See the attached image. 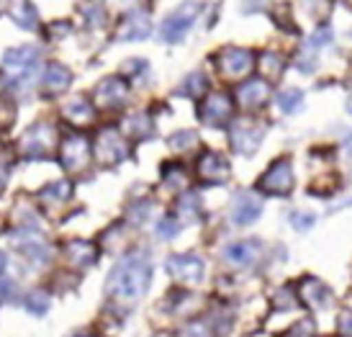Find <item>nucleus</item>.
<instances>
[{
    "mask_svg": "<svg viewBox=\"0 0 352 337\" xmlns=\"http://www.w3.org/2000/svg\"><path fill=\"white\" fill-rule=\"evenodd\" d=\"M152 281V263L144 255H129L108 276V291L118 298H139Z\"/></svg>",
    "mask_w": 352,
    "mask_h": 337,
    "instance_id": "f257e3e1",
    "label": "nucleus"
},
{
    "mask_svg": "<svg viewBox=\"0 0 352 337\" xmlns=\"http://www.w3.org/2000/svg\"><path fill=\"white\" fill-rule=\"evenodd\" d=\"M36 65H39V54H36V50H29V47L10 50L6 54V75H8V80L13 85L26 83L34 75Z\"/></svg>",
    "mask_w": 352,
    "mask_h": 337,
    "instance_id": "f03ea898",
    "label": "nucleus"
},
{
    "mask_svg": "<svg viewBox=\"0 0 352 337\" xmlns=\"http://www.w3.org/2000/svg\"><path fill=\"white\" fill-rule=\"evenodd\" d=\"M260 191L270 196H288L294 191V168L288 160H278L260 178Z\"/></svg>",
    "mask_w": 352,
    "mask_h": 337,
    "instance_id": "7ed1b4c3",
    "label": "nucleus"
},
{
    "mask_svg": "<svg viewBox=\"0 0 352 337\" xmlns=\"http://www.w3.org/2000/svg\"><path fill=\"white\" fill-rule=\"evenodd\" d=\"M216 67L226 80H242L254 67V57L247 50H224L216 57Z\"/></svg>",
    "mask_w": 352,
    "mask_h": 337,
    "instance_id": "20e7f679",
    "label": "nucleus"
},
{
    "mask_svg": "<svg viewBox=\"0 0 352 337\" xmlns=\"http://www.w3.org/2000/svg\"><path fill=\"white\" fill-rule=\"evenodd\" d=\"M96 157L103 162V165H116L121 160L126 157L129 144L126 139L121 137L116 129H103L96 139Z\"/></svg>",
    "mask_w": 352,
    "mask_h": 337,
    "instance_id": "39448f33",
    "label": "nucleus"
},
{
    "mask_svg": "<svg viewBox=\"0 0 352 337\" xmlns=\"http://www.w3.org/2000/svg\"><path fill=\"white\" fill-rule=\"evenodd\" d=\"M57 142V131L52 124H36L26 131V137L21 139V149L29 155V157H41V155H50L52 147Z\"/></svg>",
    "mask_w": 352,
    "mask_h": 337,
    "instance_id": "423d86ee",
    "label": "nucleus"
},
{
    "mask_svg": "<svg viewBox=\"0 0 352 337\" xmlns=\"http://www.w3.org/2000/svg\"><path fill=\"white\" fill-rule=\"evenodd\" d=\"M62 165L69 170V173H82V170L90 165V142L80 134H72V137L65 139L62 144Z\"/></svg>",
    "mask_w": 352,
    "mask_h": 337,
    "instance_id": "0eeeda50",
    "label": "nucleus"
},
{
    "mask_svg": "<svg viewBox=\"0 0 352 337\" xmlns=\"http://www.w3.org/2000/svg\"><path fill=\"white\" fill-rule=\"evenodd\" d=\"M232 113H234V100L224 96V93L208 96L204 100V106H201V119H204V124H211V127L226 124V121L232 119Z\"/></svg>",
    "mask_w": 352,
    "mask_h": 337,
    "instance_id": "6e6552de",
    "label": "nucleus"
},
{
    "mask_svg": "<svg viewBox=\"0 0 352 337\" xmlns=\"http://www.w3.org/2000/svg\"><path fill=\"white\" fill-rule=\"evenodd\" d=\"M93 98H96V103H98L100 109H111V111L121 109L129 98L126 83H124L121 78H106L98 88H96Z\"/></svg>",
    "mask_w": 352,
    "mask_h": 337,
    "instance_id": "1a4fd4ad",
    "label": "nucleus"
},
{
    "mask_svg": "<svg viewBox=\"0 0 352 337\" xmlns=\"http://www.w3.org/2000/svg\"><path fill=\"white\" fill-rule=\"evenodd\" d=\"M167 270L180 283H198L204 278V260L196 255H173L167 260Z\"/></svg>",
    "mask_w": 352,
    "mask_h": 337,
    "instance_id": "9d476101",
    "label": "nucleus"
},
{
    "mask_svg": "<svg viewBox=\"0 0 352 337\" xmlns=\"http://www.w3.org/2000/svg\"><path fill=\"white\" fill-rule=\"evenodd\" d=\"M196 10H198L196 3H186V6H183V8H177L173 16H167L165 23H162V39H165V41L183 39V34L193 26Z\"/></svg>",
    "mask_w": 352,
    "mask_h": 337,
    "instance_id": "9b49d317",
    "label": "nucleus"
},
{
    "mask_svg": "<svg viewBox=\"0 0 352 337\" xmlns=\"http://www.w3.org/2000/svg\"><path fill=\"white\" fill-rule=\"evenodd\" d=\"M260 139H263V129L254 127V121L242 119L232 127V147L239 155H252L254 149H257V144H260Z\"/></svg>",
    "mask_w": 352,
    "mask_h": 337,
    "instance_id": "f8f14e48",
    "label": "nucleus"
},
{
    "mask_svg": "<svg viewBox=\"0 0 352 337\" xmlns=\"http://www.w3.org/2000/svg\"><path fill=\"white\" fill-rule=\"evenodd\" d=\"M198 175L206 183H226L229 180V162L216 152H206L204 157L198 160Z\"/></svg>",
    "mask_w": 352,
    "mask_h": 337,
    "instance_id": "ddd939ff",
    "label": "nucleus"
},
{
    "mask_svg": "<svg viewBox=\"0 0 352 337\" xmlns=\"http://www.w3.org/2000/svg\"><path fill=\"white\" fill-rule=\"evenodd\" d=\"M257 255H260V242H254V239L232 242V245L224 250L226 263L234 265V268H247V265H252L254 260H257Z\"/></svg>",
    "mask_w": 352,
    "mask_h": 337,
    "instance_id": "4468645a",
    "label": "nucleus"
},
{
    "mask_svg": "<svg viewBox=\"0 0 352 337\" xmlns=\"http://www.w3.org/2000/svg\"><path fill=\"white\" fill-rule=\"evenodd\" d=\"M267 96H270V88H267L265 80H247L236 90V103L252 111V109H260L265 100H267Z\"/></svg>",
    "mask_w": 352,
    "mask_h": 337,
    "instance_id": "2eb2a0df",
    "label": "nucleus"
},
{
    "mask_svg": "<svg viewBox=\"0 0 352 337\" xmlns=\"http://www.w3.org/2000/svg\"><path fill=\"white\" fill-rule=\"evenodd\" d=\"M260 211H263V204L254 199V196H250V193H242V196L234 201L232 219H234L239 227H247V224H252L254 219L260 217Z\"/></svg>",
    "mask_w": 352,
    "mask_h": 337,
    "instance_id": "dca6fc26",
    "label": "nucleus"
},
{
    "mask_svg": "<svg viewBox=\"0 0 352 337\" xmlns=\"http://www.w3.org/2000/svg\"><path fill=\"white\" fill-rule=\"evenodd\" d=\"M65 119L69 121V124H75V127H88L90 121L96 119V109H93V103H90L88 98H72L65 106Z\"/></svg>",
    "mask_w": 352,
    "mask_h": 337,
    "instance_id": "f3484780",
    "label": "nucleus"
},
{
    "mask_svg": "<svg viewBox=\"0 0 352 337\" xmlns=\"http://www.w3.org/2000/svg\"><path fill=\"white\" fill-rule=\"evenodd\" d=\"M298 294H301L303 304L311 309H322L324 304L329 301V291H327V286L319 283V281H314V278L303 281L301 286H298Z\"/></svg>",
    "mask_w": 352,
    "mask_h": 337,
    "instance_id": "a211bd4d",
    "label": "nucleus"
},
{
    "mask_svg": "<svg viewBox=\"0 0 352 337\" xmlns=\"http://www.w3.org/2000/svg\"><path fill=\"white\" fill-rule=\"evenodd\" d=\"M96 258H98V252H96V248L90 245V242H69L67 245V260L75 265V268H88V265H93L96 263Z\"/></svg>",
    "mask_w": 352,
    "mask_h": 337,
    "instance_id": "6ab92c4d",
    "label": "nucleus"
},
{
    "mask_svg": "<svg viewBox=\"0 0 352 337\" xmlns=\"http://www.w3.org/2000/svg\"><path fill=\"white\" fill-rule=\"evenodd\" d=\"M69 80H72V75H69L67 67H62V65H50L47 72H44V88L50 90V93H62V90L69 85Z\"/></svg>",
    "mask_w": 352,
    "mask_h": 337,
    "instance_id": "aec40b11",
    "label": "nucleus"
},
{
    "mask_svg": "<svg viewBox=\"0 0 352 337\" xmlns=\"http://www.w3.org/2000/svg\"><path fill=\"white\" fill-rule=\"evenodd\" d=\"M283 57L280 54H275V52H265L260 54V60H257V67L263 72L265 78H278L280 72H283Z\"/></svg>",
    "mask_w": 352,
    "mask_h": 337,
    "instance_id": "412c9836",
    "label": "nucleus"
},
{
    "mask_svg": "<svg viewBox=\"0 0 352 337\" xmlns=\"http://www.w3.org/2000/svg\"><path fill=\"white\" fill-rule=\"evenodd\" d=\"M69 193H72V186L67 180H59V183H52L50 188L41 191V199L47 204H65L69 199Z\"/></svg>",
    "mask_w": 352,
    "mask_h": 337,
    "instance_id": "4be33fe9",
    "label": "nucleus"
},
{
    "mask_svg": "<svg viewBox=\"0 0 352 337\" xmlns=\"http://www.w3.org/2000/svg\"><path fill=\"white\" fill-rule=\"evenodd\" d=\"M301 90H283L280 96H278V106L285 111V113H294L298 106H301Z\"/></svg>",
    "mask_w": 352,
    "mask_h": 337,
    "instance_id": "5701e85b",
    "label": "nucleus"
},
{
    "mask_svg": "<svg viewBox=\"0 0 352 337\" xmlns=\"http://www.w3.org/2000/svg\"><path fill=\"white\" fill-rule=\"evenodd\" d=\"M129 36L131 39H142V36H147L149 31V21H147V13H131V23H129Z\"/></svg>",
    "mask_w": 352,
    "mask_h": 337,
    "instance_id": "b1692460",
    "label": "nucleus"
},
{
    "mask_svg": "<svg viewBox=\"0 0 352 337\" xmlns=\"http://www.w3.org/2000/svg\"><path fill=\"white\" fill-rule=\"evenodd\" d=\"M129 134L131 137H147L152 134V121L147 116H134V119H129Z\"/></svg>",
    "mask_w": 352,
    "mask_h": 337,
    "instance_id": "393cba45",
    "label": "nucleus"
},
{
    "mask_svg": "<svg viewBox=\"0 0 352 337\" xmlns=\"http://www.w3.org/2000/svg\"><path fill=\"white\" fill-rule=\"evenodd\" d=\"M198 208H201V206H198V199H196V196H186V199L177 201V214H180V217H186V219L196 217Z\"/></svg>",
    "mask_w": 352,
    "mask_h": 337,
    "instance_id": "a878e982",
    "label": "nucleus"
},
{
    "mask_svg": "<svg viewBox=\"0 0 352 337\" xmlns=\"http://www.w3.org/2000/svg\"><path fill=\"white\" fill-rule=\"evenodd\" d=\"M13 19L19 21L21 26H34L36 23V13L31 6H19V8L13 10Z\"/></svg>",
    "mask_w": 352,
    "mask_h": 337,
    "instance_id": "bb28decb",
    "label": "nucleus"
},
{
    "mask_svg": "<svg viewBox=\"0 0 352 337\" xmlns=\"http://www.w3.org/2000/svg\"><path fill=\"white\" fill-rule=\"evenodd\" d=\"M196 134H190V131H180V134H175V137L170 139V144H173V149H186V147H196Z\"/></svg>",
    "mask_w": 352,
    "mask_h": 337,
    "instance_id": "cd10ccee",
    "label": "nucleus"
},
{
    "mask_svg": "<svg viewBox=\"0 0 352 337\" xmlns=\"http://www.w3.org/2000/svg\"><path fill=\"white\" fill-rule=\"evenodd\" d=\"M180 337H214V332L206 327L204 322H193V325H188V327L180 332Z\"/></svg>",
    "mask_w": 352,
    "mask_h": 337,
    "instance_id": "c85d7f7f",
    "label": "nucleus"
},
{
    "mask_svg": "<svg viewBox=\"0 0 352 337\" xmlns=\"http://www.w3.org/2000/svg\"><path fill=\"white\" fill-rule=\"evenodd\" d=\"M157 232H160V237H165V239H170L173 235L177 232V221L173 217H167V219H162L160 224H157Z\"/></svg>",
    "mask_w": 352,
    "mask_h": 337,
    "instance_id": "c756f323",
    "label": "nucleus"
},
{
    "mask_svg": "<svg viewBox=\"0 0 352 337\" xmlns=\"http://www.w3.org/2000/svg\"><path fill=\"white\" fill-rule=\"evenodd\" d=\"M206 85H208V83H206L204 75H193V78H188V83H186V88L193 90L190 96H201V93L206 90Z\"/></svg>",
    "mask_w": 352,
    "mask_h": 337,
    "instance_id": "7c9ffc66",
    "label": "nucleus"
},
{
    "mask_svg": "<svg viewBox=\"0 0 352 337\" xmlns=\"http://www.w3.org/2000/svg\"><path fill=\"white\" fill-rule=\"evenodd\" d=\"M340 335L352 337V312H344L342 317H340Z\"/></svg>",
    "mask_w": 352,
    "mask_h": 337,
    "instance_id": "2f4dec72",
    "label": "nucleus"
},
{
    "mask_svg": "<svg viewBox=\"0 0 352 337\" xmlns=\"http://www.w3.org/2000/svg\"><path fill=\"white\" fill-rule=\"evenodd\" d=\"M314 221V217L311 214H294V227H301V229H306L309 224Z\"/></svg>",
    "mask_w": 352,
    "mask_h": 337,
    "instance_id": "473e14b6",
    "label": "nucleus"
},
{
    "mask_svg": "<svg viewBox=\"0 0 352 337\" xmlns=\"http://www.w3.org/2000/svg\"><path fill=\"white\" fill-rule=\"evenodd\" d=\"M347 155H350V162H352V137L347 139Z\"/></svg>",
    "mask_w": 352,
    "mask_h": 337,
    "instance_id": "72a5a7b5",
    "label": "nucleus"
},
{
    "mask_svg": "<svg viewBox=\"0 0 352 337\" xmlns=\"http://www.w3.org/2000/svg\"><path fill=\"white\" fill-rule=\"evenodd\" d=\"M3 268H6V255L0 252V273H3Z\"/></svg>",
    "mask_w": 352,
    "mask_h": 337,
    "instance_id": "f704fd0d",
    "label": "nucleus"
},
{
    "mask_svg": "<svg viewBox=\"0 0 352 337\" xmlns=\"http://www.w3.org/2000/svg\"><path fill=\"white\" fill-rule=\"evenodd\" d=\"M347 109H350V113H352V98H350V103H347Z\"/></svg>",
    "mask_w": 352,
    "mask_h": 337,
    "instance_id": "c9c22d12",
    "label": "nucleus"
}]
</instances>
